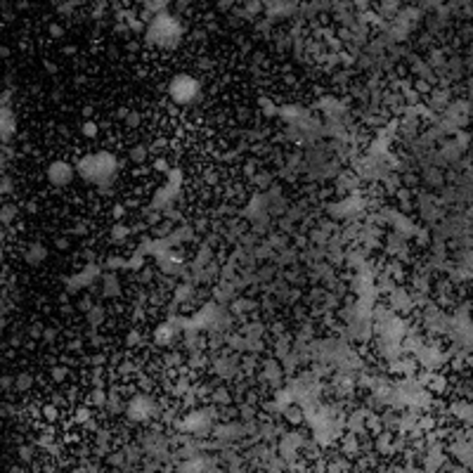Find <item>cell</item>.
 Returning a JSON list of instances; mask_svg holds the SVG:
<instances>
[{"mask_svg":"<svg viewBox=\"0 0 473 473\" xmlns=\"http://www.w3.org/2000/svg\"><path fill=\"white\" fill-rule=\"evenodd\" d=\"M48 175H50V180L55 182L57 187H62V185H69V182H71L73 170H71V166H67L64 161H57V164L50 166Z\"/></svg>","mask_w":473,"mask_h":473,"instance_id":"1","label":"cell"},{"mask_svg":"<svg viewBox=\"0 0 473 473\" xmlns=\"http://www.w3.org/2000/svg\"><path fill=\"white\" fill-rule=\"evenodd\" d=\"M173 97L180 100V102L192 100V97H194V81H189V78H178V81L173 83Z\"/></svg>","mask_w":473,"mask_h":473,"instance_id":"2","label":"cell"},{"mask_svg":"<svg viewBox=\"0 0 473 473\" xmlns=\"http://www.w3.org/2000/svg\"><path fill=\"white\" fill-rule=\"evenodd\" d=\"M43 258H45V249H43V246H34V251H31V253H26V260H29L31 265L40 263Z\"/></svg>","mask_w":473,"mask_h":473,"instance_id":"3","label":"cell"}]
</instances>
